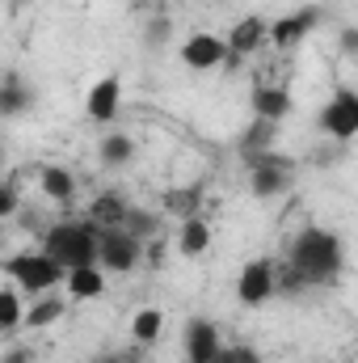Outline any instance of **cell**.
Listing matches in <instances>:
<instances>
[{"mask_svg": "<svg viewBox=\"0 0 358 363\" xmlns=\"http://www.w3.org/2000/svg\"><path fill=\"white\" fill-rule=\"evenodd\" d=\"M178 250H181V258H202V254L211 250V224H207L202 216H194V220H181Z\"/></svg>", "mask_w": 358, "mask_h": 363, "instance_id": "16", "label": "cell"}, {"mask_svg": "<svg viewBox=\"0 0 358 363\" xmlns=\"http://www.w3.org/2000/svg\"><path fill=\"white\" fill-rule=\"evenodd\" d=\"M161 330H165V313H161V308H139L135 321H131V338H135L139 347H152V342L161 338Z\"/></svg>", "mask_w": 358, "mask_h": 363, "instance_id": "21", "label": "cell"}, {"mask_svg": "<svg viewBox=\"0 0 358 363\" xmlns=\"http://www.w3.org/2000/svg\"><path fill=\"white\" fill-rule=\"evenodd\" d=\"M118 106H122V81L118 77H101L89 89L85 114H89L93 123H114L118 118Z\"/></svg>", "mask_w": 358, "mask_h": 363, "instance_id": "11", "label": "cell"}, {"mask_svg": "<svg viewBox=\"0 0 358 363\" xmlns=\"http://www.w3.org/2000/svg\"><path fill=\"white\" fill-rule=\"evenodd\" d=\"M249 110H253V118L282 123L295 110V101H291V93L282 89V85H258V89L249 93Z\"/></svg>", "mask_w": 358, "mask_h": 363, "instance_id": "13", "label": "cell"}, {"mask_svg": "<svg viewBox=\"0 0 358 363\" xmlns=\"http://www.w3.org/2000/svg\"><path fill=\"white\" fill-rule=\"evenodd\" d=\"M287 262L308 279V287H329L337 274L346 271V245L329 228H304L291 241V258Z\"/></svg>", "mask_w": 358, "mask_h": 363, "instance_id": "1", "label": "cell"}, {"mask_svg": "<svg viewBox=\"0 0 358 363\" xmlns=\"http://www.w3.org/2000/svg\"><path fill=\"white\" fill-rule=\"evenodd\" d=\"M144 262V241L131 228H101V258L97 267L110 274H131Z\"/></svg>", "mask_w": 358, "mask_h": 363, "instance_id": "5", "label": "cell"}, {"mask_svg": "<svg viewBox=\"0 0 358 363\" xmlns=\"http://www.w3.org/2000/svg\"><path fill=\"white\" fill-rule=\"evenodd\" d=\"M274 296H278V262H270V258L245 262L241 274H236V300L245 308H262Z\"/></svg>", "mask_w": 358, "mask_h": 363, "instance_id": "6", "label": "cell"}, {"mask_svg": "<svg viewBox=\"0 0 358 363\" xmlns=\"http://www.w3.org/2000/svg\"><path fill=\"white\" fill-rule=\"evenodd\" d=\"M266 38H270V26H266V17H241L232 30H228V47H232V60H245V55H253L258 47H266Z\"/></svg>", "mask_w": 358, "mask_h": 363, "instance_id": "12", "label": "cell"}, {"mask_svg": "<svg viewBox=\"0 0 358 363\" xmlns=\"http://www.w3.org/2000/svg\"><path fill=\"white\" fill-rule=\"evenodd\" d=\"M342 55H358V30H342Z\"/></svg>", "mask_w": 358, "mask_h": 363, "instance_id": "30", "label": "cell"}, {"mask_svg": "<svg viewBox=\"0 0 358 363\" xmlns=\"http://www.w3.org/2000/svg\"><path fill=\"white\" fill-rule=\"evenodd\" d=\"M241 161L249 165V190L258 199H282L295 186V161L274 148H249L241 152Z\"/></svg>", "mask_w": 358, "mask_h": 363, "instance_id": "4", "label": "cell"}, {"mask_svg": "<svg viewBox=\"0 0 358 363\" xmlns=\"http://www.w3.org/2000/svg\"><path fill=\"white\" fill-rule=\"evenodd\" d=\"M215 363H262V355H258V347H249V342H232V347L219 351Z\"/></svg>", "mask_w": 358, "mask_h": 363, "instance_id": "27", "label": "cell"}, {"mask_svg": "<svg viewBox=\"0 0 358 363\" xmlns=\"http://www.w3.org/2000/svg\"><path fill=\"white\" fill-rule=\"evenodd\" d=\"M181 351H185V363H215L219 351H224V338L207 317H194V321H185Z\"/></svg>", "mask_w": 358, "mask_h": 363, "instance_id": "10", "label": "cell"}, {"mask_svg": "<svg viewBox=\"0 0 358 363\" xmlns=\"http://www.w3.org/2000/svg\"><path fill=\"white\" fill-rule=\"evenodd\" d=\"M274 140H278V123L253 118V127H249L245 140H241V152H249V148H274Z\"/></svg>", "mask_w": 358, "mask_h": 363, "instance_id": "25", "label": "cell"}, {"mask_svg": "<svg viewBox=\"0 0 358 363\" xmlns=\"http://www.w3.org/2000/svg\"><path fill=\"white\" fill-rule=\"evenodd\" d=\"M198 203H202V186H173V190H165V211L178 216V220H194V216H202Z\"/></svg>", "mask_w": 358, "mask_h": 363, "instance_id": "20", "label": "cell"}, {"mask_svg": "<svg viewBox=\"0 0 358 363\" xmlns=\"http://www.w3.org/2000/svg\"><path fill=\"white\" fill-rule=\"evenodd\" d=\"M316 21H321V9H316V4L295 9V13H287V17L270 21V43H274L278 51H291V47H299V43L316 30Z\"/></svg>", "mask_w": 358, "mask_h": 363, "instance_id": "9", "label": "cell"}, {"mask_svg": "<svg viewBox=\"0 0 358 363\" xmlns=\"http://www.w3.org/2000/svg\"><path fill=\"white\" fill-rule=\"evenodd\" d=\"M97 157H101L105 169H127V165L135 161V140H131V135H105V140L97 144Z\"/></svg>", "mask_w": 358, "mask_h": 363, "instance_id": "19", "label": "cell"}, {"mask_svg": "<svg viewBox=\"0 0 358 363\" xmlns=\"http://www.w3.org/2000/svg\"><path fill=\"white\" fill-rule=\"evenodd\" d=\"M17 291H21L17 283H4V287H0V330H4V334H13V330L25 321V308H21V296H17Z\"/></svg>", "mask_w": 358, "mask_h": 363, "instance_id": "22", "label": "cell"}, {"mask_svg": "<svg viewBox=\"0 0 358 363\" xmlns=\"http://www.w3.org/2000/svg\"><path fill=\"white\" fill-rule=\"evenodd\" d=\"M17 211V182H4L0 186V216H13Z\"/></svg>", "mask_w": 358, "mask_h": 363, "instance_id": "28", "label": "cell"}, {"mask_svg": "<svg viewBox=\"0 0 358 363\" xmlns=\"http://www.w3.org/2000/svg\"><path fill=\"white\" fill-rule=\"evenodd\" d=\"M97 363H139V351H114V355H101Z\"/></svg>", "mask_w": 358, "mask_h": 363, "instance_id": "29", "label": "cell"}, {"mask_svg": "<svg viewBox=\"0 0 358 363\" xmlns=\"http://www.w3.org/2000/svg\"><path fill=\"white\" fill-rule=\"evenodd\" d=\"M316 123H321V131H325L329 140H337V144L354 140L358 135V93L354 89H337L325 106H321Z\"/></svg>", "mask_w": 358, "mask_h": 363, "instance_id": "7", "label": "cell"}, {"mask_svg": "<svg viewBox=\"0 0 358 363\" xmlns=\"http://www.w3.org/2000/svg\"><path fill=\"white\" fill-rule=\"evenodd\" d=\"M0 271L8 283H17L21 291L30 296H47V291H59L68 283V271L47 254V250H21V254H8L0 262Z\"/></svg>", "mask_w": 358, "mask_h": 363, "instance_id": "3", "label": "cell"}, {"mask_svg": "<svg viewBox=\"0 0 358 363\" xmlns=\"http://www.w3.org/2000/svg\"><path fill=\"white\" fill-rule=\"evenodd\" d=\"M64 271H76V267H97L101 258V228L93 220H59L42 233V245Z\"/></svg>", "mask_w": 358, "mask_h": 363, "instance_id": "2", "label": "cell"}, {"mask_svg": "<svg viewBox=\"0 0 358 363\" xmlns=\"http://www.w3.org/2000/svg\"><path fill=\"white\" fill-rule=\"evenodd\" d=\"M64 313H68L64 296H59V291H47V296H34V300H30V308H25V325H30V330H47V325H55Z\"/></svg>", "mask_w": 358, "mask_h": 363, "instance_id": "15", "label": "cell"}, {"mask_svg": "<svg viewBox=\"0 0 358 363\" xmlns=\"http://www.w3.org/2000/svg\"><path fill=\"white\" fill-rule=\"evenodd\" d=\"M127 216H131V203H127L122 194H114V190L97 194V199L89 203V220L97 224V228H122Z\"/></svg>", "mask_w": 358, "mask_h": 363, "instance_id": "14", "label": "cell"}, {"mask_svg": "<svg viewBox=\"0 0 358 363\" xmlns=\"http://www.w3.org/2000/svg\"><path fill=\"white\" fill-rule=\"evenodd\" d=\"M38 186H42V194L55 199V203H72V194H76V178H72L64 165H42V169H38Z\"/></svg>", "mask_w": 358, "mask_h": 363, "instance_id": "18", "label": "cell"}, {"mask_svg": "<svg viewBox=\"0 0 358 363\" xmlns=\"http://www.w3.org/2000/svg\"><path fill=\"white\" fill-rule=\"evenodd\" d=\"M122 228H131V233L148 245V241H156V237H161V216H156V211H148V207H131V216H127V224H122Z\"/></svg>", "mask_w": 358, "mask_h": 363, "instance_id": "24", "label": "cell"}, {"mask_svg": "<svg viewBox=\"0 0 358 363\" xmlns=\"http://www.w3.org/2000/svg\"><path fill=\"white\" fill-rule=\"evenodd\" d=\"M25 106H34V93L25 89L17 77H8L4 81V89H0V114H8V118H17Z\"/></svg>", "mask_w": 358, "mask_h": 363, "instance_id": "23", "label": "cell"}, {"mask_svg": "<svg viewBox=\"0 0 358 363\" xmlns=\"http://www.w3.org/2000/svg\"><path fill=\"white\" fill-rule=\"evenodd\" d=\"M232 60V47H228V38H219V34H190L185 43H181V64L185 68H194V72H211V68H224Z\"/></svg>", "mask_w": 358, "mask_h": 363, "instance_id": "8", "label": "cell"}, {"mask_svg": "<svg viewBox=\"0 0 358 363\" xmlns=\"http://www.w3.org/2000/svg\"><path fill=\"white\" fill-rule=\"evenodd\" d=\"M68 300H97L105 291V271L101 267H76L68 271Z\"/></svg>", "mask_w": 358, "mask_h": 363, "instance_id": "17", "label": "cell"}, {"mask_svg": "<svg viewBox=\"0 0 358 363\" xmlns=\"http://www.w3.org/2000/svg\"><path fill=\"white\" fill-rule=\"evenodd\" d=\"M169 38H173V21H169L165 13H156V17L148 21V30H144V43H148L152 51H161V47L169 43Z\"/></svg>", "mask_w": 358, "mask_h": 363, "instance_id": "26", "label": "cell"}]
</instances>
